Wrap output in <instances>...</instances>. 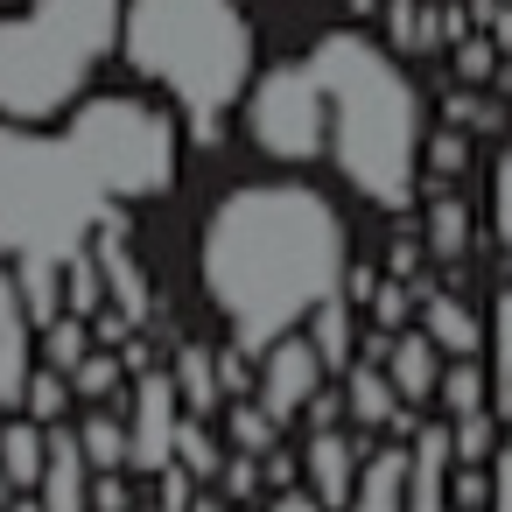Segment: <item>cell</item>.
Wrapping results in <instances>:
<instances>
[{
  "instance_id": "26",
  "label": "cell",
  "mask_w": 512,
  "mask_h": 512,
  "mask_svg": "<svg viewBox=\"0 0 512 512\" xmlns=\"http://www.w3.org/2000/svg\"><path fill=\"white\" fill-rule=\"evenodd\" d=\"M225 435H232L239 456H267V449H274V421L260 414V400H253V407H232V414H225Z\"/></svg>"
},
{
  "instance_id": "36",
  "label": "cell",
  "mask_w": 512,
  "mask_h": 512,
  "mask_svg": "<svg viewBox=\"0 0 512 512\" xmlns=\"http://www.w3.org/2000/svg\"><path fill=\"white\" fill-rule=\"evenodd\" d=\"M8 512H43V505H36V498H22V505H8Z\"/></svg>"
},
{
  "instance_id": "5",
  "label": "cell",
  "mask_w": 512,
  "mask_h": 512,
  "mask_svg": "<svg viewBox=\"0 0 512 512\" xmlns=\"http://www.w3.org/2000/svg\"><path fill=\"white\" fill-rule=\"evenodd\" d=\"M64 141L106 204H148L176 183V120H169V106H155L141 92L78 99Z\"/></svg>"
},
{
  "instance_id": "23",
  "label": "cell",
  "mask_w": 512,
  "mask_h": 512,
  "mask_svg": "<svg viewBox=\"0 0 512 512\" xmlns=\"http://www.w3.org/2000/svg\"><path fill=\"white\" fill-rule=\"evenodd\" d=\"M64 407H71V379H64V372H50V365H43V372H29V386H22V414H29V421H43V428H57V414H64Z\"/></svg>"
},
{
  "instance_id": "9",
  "label": "cell",
  "mask_w": 512,
  "mask_h": 512,
  "mask_svg": "<svg viewBox=\"0 0 512 512\" xmlns=\"http://www.w3.org/2000/svg\"><path fill=\"white\" fill-rule=\"evenodd\" d=\"M120 8H127V0H29V15H36L43 29H57L64 43H78V50L99 57V64H106V50L120 43Z\"/></svg>"
},
{
  "instance_id": "6",
  "label": "cell",
  "mask_w": 512,
  "mask_h": 512,
  "mask_svg": "<svg viewBox=\"0 0 512 512\" xmlns=\"http://www.w3.org/2000/svg\"><path fill=\"white\" fill-rule=\"evenodd\" d=\"M246 134L274 162H323L330 120H323V85H316L309 57L274 64V71H260L246 85Z\"/></svg>"
},
{
  "instance_id": "17",
  "label": "cell",
  "mask_w": 512,
  "mask_h": 512,
  "mask_svg": "<svg viewBox=\"0 0 512 512\" xmlns=\"http://www.w3.org/2000/svg\"><path fill=\"white\" fill-rule=\"evenodd\" d=\"M484 344H491V414H512V288L491 295V316H484Z\"/></svg>"
},
{
  "instance_id": "4",
  "label": "cell",
  "mask_w": 512,
  "mask_h": 512,
  "mask_svg": "<svg viewBox=\"0 0 512 512\" xmlns=\"http://www.w3.org/2000/svg\"><path fill=\"white\" fill-rule=\"evenodd\" d=\"M106 211L113 204L99 197L64 134L0 120V260H15V274H64L71 260H85Z\"/></svg>"
},
{
  "instance_id": "18",
  "label": "cell",
  "mask_w": 512,
  "mask_h": 512,
  "mask_svg": "<svg viewBox=\"0 0 512 512\" xmlns=\"http://www.w3.org/2000/svg\"><path fill=\"white\" fill-rule=\"evenodd\" d=\"M302 337L316 344L323 372H351V309H344V295H330V302L302 323Z\"/></svg>"
},
{
  "instance_id": "34",
  "label": "cell",
  "mask_w": 512,
  "mask_h": 512,
  "mask_svg": "<svg viewBox=\"0 0 512 512\" xmlns=\"http://www.w3.org/2000/svg\"><path fill=\"white\" fill-rule=\"evenodd\" d=\"M267 512H323V505H316V498H309V491H281V498H274V505H267Z\"/></svg>"
},
{
  "instance_id": "24",
  "label": "cell",
  "mask_w": 512,
  "mask_h": 512,
  "mask_svg": "<svg viewBox=\"0 0 512 512\" xmlns=\"http://www.w3.org/2000/svg\"><path fill=\"white\" fill-rule=\"evenodd\" d=\"M491 449H498L491 407H477V414H456V421H449V456H456V463H491Z\"/></svg>"
},
{
  "instance_id": "32",
  "label": "cell",
  "mask_w": 512,
  "mask_h": 512,
  "mask_svg": "<svg viewBox=\"0 0 512 512\" xmlns=\"http://www.w3.org/2000/svg\"><path fill=\"white\" fill-rule=\"evenodd\" d=\"M456 239H463V218H456V204H442L435 211V253H463Z\"/></svg>"
},
{
  "instance_id": "10",
  "label": "cell",
  "mask_w": 512,
  "mask_h": 512,
  "mask_svg": "<svg viewBox=\"0 0 512 512\" xmlns=\"http://www.w3.org/2000/svg\"><path fill=\"white\" fill-rule=\"evenodd\" d=\"M29 372H36V316H29L15 274H0V407H22Z\"/></svg>"
},
{
  "instance_id": "31",
  "label": "cell",
  "mask_w": 512,
  "mask_h": 512,
  "mask_svg": "<svg viewBox=\"0 0 512 512\" xmlns=\"http://www.w3.org/2000/svg\"><path fill=\"white\" fill-rule=\"evenodd\" d=\"M92 512H127V484H120V470H99V484H92Z\"/></svg>"
},
{
  "instance_id": "19",
  "label": "cell",
  "mask_w": 512,
  "mask_h": 512,
  "mask_svg": "<svg viewBox=\"0 0 512 512\" xmlns=\"http://www.w3.org/2000/svg\"><path fill=\"white\" fill-rule=\"evenodd\" d=\"M421 330H428V344L449 351V358H470V351H477V316H470L463 302H449V295L428 302V323H421Z\"/></svg>"
},
{
  "instance_id": "13",
  "label": "cell",
  "mask_w": 512,
  "mask_h": 512,
  "mask_svg": "<svg viewBox=\"0 0 512 512\" xmlns=\"http://www.w3.org/2000/svg\"><path fill=\"white\" fill-rule=\"evenodd\" d=\"M379 372L393 379L400 407H421V400H435V379H442V351L428 344V330H407V337H393V351H386V365H379Z\"/></svg>"
},
{
  "instance_id": "27",
  "label": "cell",
  "mask_w": 512,
  "mask_h": 512,
  "mask_svg": "<svg viewBox=\"0 0 512 512\" xmlns=\"http://www.w3.org/2000/svg\"><path fill=\"white\" fill-rule=\"evenodd\" d=\"M43 330H50V337H43V365H50V372H64V379H71V365H78V358H85V330H78V323H71V316H50V323H43Z\"/></svg>"
},
{
  "instance_id": "22",
  "label": "cell",
  "mask_w": 512,
  "mask_h": 512,
  "mask_svg": "<svg viewBox=\"0 0 512 512\" xmlns=\"http://www.w3.org/2000/svg\"><path fill=\"white\" fill-rule=\"evenodd\" d=\"M435 393H442V407H449V421H456V414H477V407L491 400V372H484L477 358H456V365H442V379H435Z\"/></svg>"
},
{
  "instance_id": "25",
  "label": "cell",
  "mask_w": 512,
  "mask_h": 512,
  "mask_svg": "<svg viewBox=\"0 0 512 512\" xmlns=\"http://www.w3.org/2000/svg\"><path fill=\"white\" fill-rule=\"evenodd\" d=\"M120 379H127V365H120V358H106V351H85V358L71 365V393H85V400L120 393Z\"/></svg>"
},
{
  "instance_id": "11",
  "label": "cell",
  "mask_w": 512,
  "mask_h": 512,
  "mask_svg": "<svg viewBox=\"0 0 512 512\" xmlns=\"http://www.w3.org/2000/svg\"><path fill=\"white\" fill-rule=\"evenodd\" d=\"M36 505L43 512H92V463L78 449V428H50L43 477H36Z\"/></svg>"
},
{
  "instance_id": "15",
  "label": "cell",
  "mask_w": 512,
  "mask_h": 512,
  "mask_svg": "<svg viewBox=\"0 0 512 512\" xmlns=\"http://www.w3.org/2000/svg\"><path fill=\"white\" fill-rule=\"evenodd\" d=\"M344 407H351V421L358 428H407L414 435V414L400 407V393H393V379L379 372V365H351V393H344Z\"/></svg>"
},
{
  "instance_id": "8",
  "label": "cell",
  "mask_w": 512,
  "mask_h": 512,
  "mask_svg": "<svg viewBox=\"0 0 512 512\" xmlns=\"http://www.w3.org/2000/svg\"><path fill=\"white\" fill-rule=\"evenodd\" d=\"M183 400H176V379H162V372H141V386H134V407H127V463L134 470H169L176 463V414Z\"/></svg>"
},
{
  "instance_id": "14",
  "label": "cell",
  "mask_w": 512,
  "mask_h": 512,
  "mask_svg": "<svg viewBox=\"0 0 512 512\" xmlns=\"http://www.w3.org/2000/svg\"><path fill=\"white\" fill-rule=\"evenodd\" d=\"M351 512H407V449H372L358 484H351Z\"/></svg>"
},
{
  "instance_id": "30",
  "label": "cell",
  "mask_w": 512,
  "mask_h": 512,
  "mask_svg": "<svg viewBox=\"0 0 512 512\" xmlns=\"http://www.w3.org/2000/svg\"><path fill=\"white\" fill-rule=\"evenodd\" d=\"M484 470H491V505L484 512H512V442H498Z\"/></svg>"
},
{
  "instance_id": "7",
  "label": "cell",
  "mask_w": 512,
  "mask_h": 512,
  "mask_svg": "<svg viewBox=\"0 0 512 512\" xmlns=\"http://www.w3.org/2000/svg\"><path fill=\"white\" fill-rule=\"evenodd\" d=\"M316 393H323V358H316V344H309L302 330L274 337V344L260 351V414L281 428V421H295Z\"/></svg>"
},
{
  "instance_id": "21",
  "label": "cell",
  "mask_w": 512,
  "mask_h": 512,
  "mask_svg": "<svg viewBox=\"0 0 512 512\" xmlns=\"http://www.w3.org/2000/svg\"><path fill=\"white\" fill-rule=\"evenodd\" d=\"M176 400L190 407V421H204L211 407H218V358L211 351H183V365H176Z\"/></svg>"
},
{
  "instance_id": "28",
  "label": "cell",
  "mask_w": 512,
  "mask_h": 512,
  "mask_svg": "<svg viewBox=\"0 0 512 512\" xmlns=\"http://www.w3.org/2000/svg\"><path fill=\"white\" fill-rule=\"evenodd\" d=\"M176 463H183V477H211V470H218V442H211L190 414L176 421Z\"/></svg>"
},
{
  "instance_id": "35",
  "label": "cell",
  "mask_w": 512,
  "mask_h": 512,
  "mask_svg": "<svg viewBox=\"0 0 512 512\" xmlns=\"http://www.w3.org/2000/svg\"><path fill=\"white\" fill-rule=\"evenodd\" d=\"M8 505H15V484H8V477H0V512H8Z\"/></svg>"
},
{
  "instance_id": "12",
  "label": "cell",
  "mask_w": 512,
  "mask_h": 512,
  "mask_svg": "<svg viewBox=\"0 0 512 512\" xmlns=\"http://www.w3.org/2000/svg\"><path fill=\"white\" fill-rule=\"evenodd\" d=\"M302 470H309V498H316L323 512L351 505V484H358V449H351V435H344V428H316V435H309Z\"/></svg>"
},
{
  "instance_id": "1",
  "label": "cell",
  "mask_w": 512,
  "mask_h": 512,
  "mask_svg": "<svg viewBox=\"0 0 512 512\" xmlns=\"http://www.w3.org/2000/svg\"><path fill=\"white\" fill-rule=\"evenodd\" d=\"M351 239L316 183L267 176L218 197L197 239V274L232 330V358H260L274 337L302 330L330 295H344Z\"/></svg>"
},
{
  "instance_id": "29",
  "label": "cell",
  "mask_w": 512,
  "mask_h": 512,
  "mask_svg": "<svg viewBox=\"0 0 512 512\" xmlns=\"http://www.w3.org/2000/svg\"><path fill=\"white\" fill-rule=\"evenodd\" d=\"M491 225H498V246L512 253V148L491 162Z\"/></svg>"
},
{
  "instance_id": "2",
  "label": "cell",
  "mask_w": 512,
  "mask_h": 512,
  "mask_svg": "<svg viewBox=\"0 0 512 512\" xmlns=\"http://www.w3.org/2000/svg\"><path fill=\"white\" fill-rule=\"evenodd\" d=\"M309 71L323 85V120H330V162L337 176L365 197V204H407L414 176H421V92L400 71L393 50H379L372 36L330 29L309 43Z\"/></svg>"
},
{
  "instance_id": "3",
  "label": "cell",
  "mask_w": 512,
  "mask_h": 512,
  "mask_svg": "<svg viewBox=\"0 0 512 512\" xmlns=\"http://www.w3.org/2000/svg\"><path fill=\"white\" fill-rule=\"evenodd\" d=\"M120 57L211 134L253 85V22L239 0H127Z\"/></svg>"
},
{
  "instance_id": "16",
  "label": "cell",
  "mask_w": 512,
  "mask_h": 512,
  "mask_svg": "<svg viewBox=\"0 0 512 512\" xmlns=\"http://www.w3.org/2000/svg\"><path fill=\"white\" fill-rule=\"evenodd\" d=\"M43 449H50V428L43 421H0V477H8L15 491H36Z\"/></svg>"
},
{
  "instance_id": "20",
  "label": "cell",
  "mask_w": 512,
  "mask_h": 512,
  "mask_svg": "<svg viewBox=\"0 0 512 512\" xmlns=\"http://www.w3.org/2000/svg\"><path fill=\"white\" fill-rule=\"evenodd\" d=\"M78 449H85L92 477L99 470H127V421L120 414H85L78 421Z\"/></svg>"
},
{
  "instance_id": "33",
  "label": "cell",
  "mask_w": 512,
  "mask_h": 512,
  "mask_svg": "<svg viewBox=\"0 0 512 512\" xmlns=\"http://www.w3.org/2000/svg\"><path fill=\"white\" fill-rule=\"evenodd\" d=\"M253 477H260V470H253V456H232V463H225V491H232V498H246V491H253Z\"/></svg>"
}]
</instances>
